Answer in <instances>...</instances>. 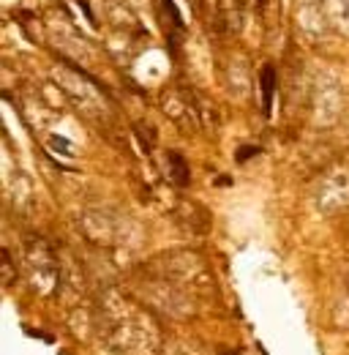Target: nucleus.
I'll return each instance as SVG.
<instances>
[{
    "label": "nucleus",
    "mask_w": 349,
    "mask_h": 355,
    "mask_svg": "<svg viewBox=\"0 0 349 355\" xmlns=\"http://www.w3.org/2000/svg\"><path fill=\"white\" fill-rule=\"evenodd\" d=\"M260 90H262V110H265V115H270V110H273V96H276V69H273V66H262Z\"/></svg>",
    "instance_id": "nucleus-1"
},
{
    "label": "nucleus",
    "mask_w": 349,
    "mask_h": 355,
    "mask_svg": "<svg viewBox=\"0 0 349 355\" xmlns=\"http://www.w3.org/2000/svg\"><path fill=\"white\" fill-rule=\"evenodd\" d=\"M170 167H172V180H177L180 186H186L188 183V167H186L180 153H170Z\"/></svg>",
    "instance_id": "nucleus-2"
},
{
    "label": "nucleus",
    "mask_w": 349,
    "mask_h": 355,
    "mask_svg": "<svg viewBox=\"0 0 349 355\" xmlns=\"http://www.w3.org/2000/svg\"><path fill=\"white\" fill-rule=\"evenodd\" d=\"M254 153H260V148H240V150H238V162H246V159H251Z\"/></svg>",
    "instance_id": "nucleus-3"
}]
</instances>
